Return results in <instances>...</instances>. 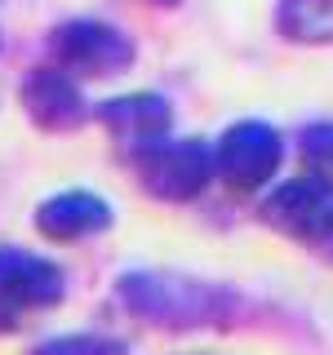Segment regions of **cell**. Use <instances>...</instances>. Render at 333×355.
Listing matches in <instances>:
<instances>
[{
    "label": "cell",
    "mask_w": 333,
    "mask_h": 355,
    "mask_svg": "<svg viewBox=\"0 0 333 355\" xmlns=\"http://www.w3.org/2000/svg\"><path fill=\"white\" fill-rule=\"evenodd\" d=\"M116 302L133 320L155 329H214L231 324L240 311V297L227 284L196 280L182 271H125L116 280Z\"/></svg>",
    "instance_id": "obj_1"
},
{
    "label": "cell",
    "mask_w": 333,
    "mask_h": 355,
    "mask_svg": "<svg viewBox=\"0 0 333 355\" xmlns=\"http://www.w3.org/2000/svg\"><path fill=\"white\" fill-rule=\"evenodd\" d=\"M138 187L155 200L169 205H187L218 178L214 169V147L205 138H160L138 155H129Z\"/></svg>",
    "instance_id": "obj_2"
},
{
    "label": "cell",
    "mask_w": 333,
    "mask_h": 355,
    "mask_svg": "<svg viewBox=\"0 0 333 355\" xmlns=\"http://www.w3.org/2000/svg\"><path fill=\"white\" fill-rule=\"evenodd\" d=\"M49 62L71 71L76 80H98V76H120L129 71L138 49L116 22L103 18H67L49 31Z\"/></svg>",
    "instance_id": "obj_3"
},
{
    "label": "cell",
    "mask_w": 333,
    "mask_h": 355,
    "mask_svg": "<svg viewBox=\"0 0 333 355\" xmlns=\"http://www.w3.org/2000/svg\"><path fill=\"white\" fill-rule=\"evenodd\" d=\"M258 218L289 240L325 244L333 236V178L316 173V169L302 178H289L275 191H266Z\"/></svg>",
    "instance_id": "obj_4"
},
{
    "label": "cell",
    "mask_w": 333,
    "mask_h": 355,
    "mask_svg": "<svg viewBox=\"0 0 333 355\" xmlns=\"http://www.w3.org/2000/svg\"><path fill=\"white\" fill-rule=\"evenodd\" d=\"M280 160H284V138L266 120H236L214 142L218 182H227L231 191H258V187H266L280 173Z\"/></svg>",
    "instance_id": "obj_5"
},
{
    "label": "cell",
    "mask_w": 333,
    "mask_h": 355,
    "mask_svg": "<svg viewBox=\"0 0 333 355\" xmlns=\"http://www.w3.org/2000/svg\"><path fill=\"white\" fill-rule=\"evenodd\" d=\"M67 293V275L58 262L40 258L18 244H0V333L22 324V311H49Z\"/></svg>",
    "instance_id": "obj_6"
},
{
    "label": "cell",
    "mask_w": 333,
    "mask_h": 355,
    "mask_svg": "<svg viewBox=\"0 0 333 355\" xmlns=\"http://www.w3.org/2000/svg\"><path fill=\"white\" fill-rule=\"evenodd\" d=\"M18 98H22L27 120L44 133H76L94 116V107H89L85 94H80V80H76L71 71H62V67H53V62L31 67L18 85Z\"/></svg>",
    "instance_id": "obj_7"
},
{
    "label": "cell",
    "mask_w": 333,
    "mask_h": 355,
    "mask_svg": "<svg viewBox=\"0 0 333 355\" xmlns=\"http://www.w3.org/2000/svg\"><path fill=\"white\" fill-rule=\"evenodd\" d=\"M94 120L107 129V138L116 142L125 155H138L142 147H151V142L169 138L173 129V107L169 98L160 94H120V98H107V103L94 107Z\"/></svg>",
    "instance_id": "obj_8"
},
{
    "label": "cell",
    "mask_w": 333,
    "mask_h": 355,
    "mask_svg": "<svg viewBox=\"0 0 333 355\" xmlns=\"http://www.w3.org/2000/svg\"><path fill=\"white\" fill-rule=\"evenodd\" d=\"M36 231L53 244H76V240H89V236H103V231L116 222L111 205L94 191H58L49 200L36 205Z\"/></svg>",
    "instance_id": "obj_9"
},
{
    "label": "cell",
    "mask_w": 333,
    "mask_h": 355,
    "mask_svg": "<svg viewBox=\"0 0 333 355\" xmlns=\"http://www.w3.org/2000/svg\"><path fill=\"white\" fill-rule=\"evenodd\" d=\"M275 27L293 44H333V0H280Z\"/></svg>",
    "instance_id": "obj_10"
},
{
    "label": "cell",
    "mask_w": 333,
    "mask_h": 355,
    "mask_svg": "<svg viewBox=\"0 0 333 355\" xmlns=\"http://www.w3.org/2000/svg\"><path fill=\"white\" fill-rule=\"evenodd\" d=\"M27 355H129V342L111 333H58L36 342Z\"/></svg>",
    "instance_id": "obj_11"
},
{
    "label": "cell",
    "mask_w": 333,
    "mask_h": 355,
    "mask_svg": "<svg viewBox=\"0 0 333 355\" xmlns=\"http://www.w3.org/2000/svg\"><path fill=\"white\" fill-rule=\"evenodd\" d=\"M298 151H302V160L316 173L333 178V120H316V125H307L302 133H298Z\"/></svg>",
    "instance_id": "obj_12"
},
{
    "label": "cell",
    "mask_w": 333,
    "mask_h": 355,
    "mask_svg": "<svg viewBox=\"0 0 333 355\" xmlns=\"http://www.w3.org/2000/svg\"><path fill=\"white\" fill-rule=\"evenodd\" d=\"M147 5H155V9H178L182 0H147Z\"/></svg>",
    "instance_id": "obj_13"
},
{
    "label": "cell",
    "mask_w": 333,
    "mask_h": 355,
    "mask_svg": "<svg viewBox=\"0 0 333 355\" xmlns=\"http://www.w3.org/2000/svg\"><path fill=\"white\" fill-rule=\"evenodd\" d=\"M191 355H205V351H191Z\"/></svg>",
    "instance_id": "obj_14"
}]
</instances>
